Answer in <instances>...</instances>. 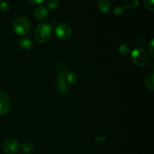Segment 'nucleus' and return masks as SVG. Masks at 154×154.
I'll use <instances>...</instances> for the list:
<instances>
[{
  "label": "nucleus",
  "mask_w": 154,
  "mask_h": 154,
  "mask_svg": "<svg viewBox=\"0 0 154 154\" xmlns=\"http://www.w3.org/2000/svg\"><path fill=\"white\" fill-rule=\"evenodd\" d=\"M52 27L50 24L40 23L36 27L35 31V37L36 41L39 43H46L51 39L52 35Z\"/></svg>",
  "instance_id": "f257e3e1"
},
{
  "label": "nucleus",
  "mask_w": 154,
  "mask_h": 154,
  "mask_svg": "<svg viewBox=\"0 0 154 154\" xmlns=\"http://www.w3.org/2000/svg\"><path fill=\"white\" fill-rule=\"evenodd\" d=\"M32 24L29 20L26 17H19L14 20L13 29L15 33L19 35H25L31 29Z\"/></svg>",
  "instance_id": "f03ea898"
},
{
  "label": "nucleus",
  "mask_w": 154,
  "mask_h": 154,
  "mask_svg": "<svg viewBox=\"0 0 154 154\" xmlns=\"http://www.w3.org/2000/svg\"><path fill=\"white\" fill-rule=\"evenodd\" d=\"M131 57H132V62L139 67L145 66L149 62L148 54L145 52L143 49L137 48L135 49L131 53Z\"/></svg>",
  "instance_id": "7ed1b4c3"
},
{
  "label": "nucleus",
  "mask_w": 154,
  "mask_h": 154,
  "mask_svg": "<svg viewBox=\"0 0 154 154\" xmlns=\"http://www.w3.org/2000/svg\"><path fill=\"white\" fill-rule=\"evenodd\" d=\"M2 148L3 151L7 154H16L19 152L20 145L16 139L9 138L3 141L2 144Z\"/></svg>",
  "instance_id": "20e7f679"
},
{
  "label": "nucleus",
  "mask_w": 154,
  "mask_h": 154,
  "mask_svg": "<svg viewBox=\"0 0 154 154\" xmlns=\"http://www.w3.org/2000/svg\"><path fill=\"white\" fill-rule=\"evenodd\" d=\"M72 29L66 23H60L56 28V35L62 40H68L72 36Z\"/></svg>",
  "instance_id": "39448f33"
},
{
  "label": "nucleus",
  "mask_w": 154,
  "mask_h": 154,
  "mask_svg": "<svg viewBox=\"0 0 154 154\" xmlns=\"http://www.w3.org/2000/svg\"><path fill=\"white\" fill-rule=\"evenodd\" d=\"M11 108V102L8 96L3 92H0V115L7 114Z\"/></svg>",
  "instance_id": "423d86ee"
},
{
  "label": "nucleus",
  "mask_w": 154,
  "mask_h": 154,
  "mask_svg": "<svg viewBox=\"0 0 154 154\" xmlns=\"http://www.w3.org/2000/svg\"><path fill=\"white\" fill-rule=\"evenodd\" d=\"M49 12L48 8L44 5H39L35 9L34 15L35 17L39 21H43L48 18Z\"/></svg>",
  "instance_id": "0eeeda50"
},
{
  "label": "nucleus",
  "mask_w": 154,
  "mask_h": 154,
  "mask_svg": "<svg viewBox=\"0 0 154 154\" xmlns=\"http://www.w3.org/2000/svg\"><path fill=\"white\" fill-rule=\"evenodd\" d=\"M111 2L109 0H99L98 2V8L101 12L104 14L108 13L111 9Z\"/></svg>",
  "instance_id": "6e6552de"
},
{
  "label": "nucleus",
  "mask_w": 154,
  "mask_h": 154,
  "mask_svg": "<svg viewBox=\"0 0 154 154\" xmlns=\"http://www.w3.org/2000/svg\"><path fill=\"white\" fill-rule=\"evenodd\" d=\"M20 48L23 51H29L32 47V43L31 40L27 38H22L19 42Z\"/></svg>",
  "instance_id": "1a4fd4ad"
},
{
  "label": "nucleus",
  "mask_w": 154,
  "mask_h": 154,
  "mask_svg": "<svg viewBox=\"0 0 154 154\" xmlns=\"http://www.w3.org/2000/svg\"><path fill=\"white\" fill-rule=\"evenodd\" d=\"M154 75L153 73H150L145 78V86L148 90L153 91L154 90V81H153Z\"/></svg>",
  "instance_id": "9d476101"
},
{
  "label": "nucleus",
  "mask_w": 154,
  "mask_h": 154,
  "mask_svg": "<svg viewBox=\"0 0 154 154\" xmlns=\"http://www.w3.org/2000/svg\"><path fill=\"white\" fill-rule=\"evenodd\" d=\"M138 5V0H124L123 2V8L133 9Z\"/></svg>",
  "instance_id": "9b49d317"
},
{
  "label": "nucleus",
  "mask_w": 154,
  "mask_h": 154,
  "mask_svg": "<svg viewBox=\"0 0 154 154\" xmlns=\"http://www.w3.org/2000/svg\"><path fill=\"white\" fill-rule=\"evenodd\" d=\"M58 85H59V90L63 93H65L68 90V86L66 83V79L65 77L60 76L58 79Z\"/></svg>",
  "instance_id": "f8f14e48"
},
{
  "label": "nucleus",
  "mask_w": 154,
  "mask_h": 154,
  "mask_svg": "<svg viewBox=\"0 0 154 154\" xmlns=\"http://www.w3.org/2000/svg\"><path fill=\"white\" fill-rule=\"evenodd\" d=\"M21 149H22V150L24 153H29L32 152V150H34V146H33L32 143L30 142V141H26V142H24L22 144Z\"/></svg>",
  "instance_id": "ddd939ff"
},
{
  "label": "nucleus",
  "mask_w": 154,
  "mask_h": 154,
  "mask_svg": "<svg viewBox=\"0 0 154 154\" xmlns=\"http://www.w3.org/2000/svg\"><path fill=\"white\" fill-rule=\"evenodd\" d=\"M118 51L120 55L126 57L130 54V48L126 45H122L118 48Z\"/></svg>",
  "instance_id": "4468645a"
},
{
  "label": "nucleus",
  "mask_w": 154,
  "mask_h": 154,
  "mask_svg": "<svg viewBox=\"0 0 154 154\" xmlns=\"http://www.w3.org/2000/svg\"><path fill=\"white\" fill-rule=\"evenodd\" d=\"M48 7L51 9H56L59 6L58 0H46Z\"/></svg>",
  "instance_id": "2eb2a0df"
},
{
  "label": "nucleus",
  "mask_w": 154,
  "mask_h": 154,
  "mask_svg": "<svg viewBox=\"0 0 154 154\" xmlns=\"http://www.w3.org/2000/svg\"><path fill=\"white\" fill-rule=\"evenodd\" d=\"M144 5L146 9L150 11H153L154 10L153 0H144Z\"/></svg>",
  "instance_id": "dca6fc26"
},
{
  "label": "nucleus",
  "mask_w": 154,
  "mask_h": 154,
  "mask_svg": "<svg viewBox=\"0 0 154 154\" xmlns=\"http://www.w3.org/2000/svg\"><path fill=\"white\" fill-rule=\"evenodd\" d=\"M67 81L70 84H74V83H75L78 81V75L75 73H74V72H71V73L68 75Z\"/></svg>",
  "instance_id": "f3484780"
},
{
  "label": "nucleus",
  "mask_w": 154,
  "mask_h": 154,
  "mask_svg": "<svg viewBox=\"0 0 154 154\" xmlns=\"http://www.w3.org/2000/svg\"><path fill=\"white\" fill-rule=\"evenodd\" d=\"M9 8H10V7H9L8 3L4 1L0 2V12L5 13V12H7L9 10Z\"/></svg>",
  "instance_id": "a211bd4d"
},
{
  "label": "nucleus",
  "mask_w": 154,
  "mask_h": 154,
  "mask_svg": "<svg viewBox=\"0 0 154 154\" xmlns=\"http://www.w3.org/2000/svg\"><path fill=\"white\" fill-rule=\"evenodd\" d=\"M124 11L123 6H117L115 8V9L114 10V13L115 15H120Z\"/></svg>",
  "instance_id": "6ab92c4d"
},
{
  "label": "nucleus",
  "mask_w": 154,
  "mask_h": 154,
  "mask_svg": "<svg viewBox=\"0 0 154 154\" xmlns=\"http://www.w3.org/2000/svg\"><path fill=\"white\" fill-rule=\"evenodd\" d=\"M153 40H151V42H150V43L148 44V51L149 53H150V56H151L152 58H153Z\"/></svg>",
  "instance_id": "aec40b11"
},
{
  "label": "nucleus",
  "mask_w": 154,
  "mask_h": 154,
  "mask_svg": "<svg viewBox=\"0 0 154 154\" xmlns=\"http://www.w3.org/2000/svg\"><path fill=\"white\" fill-rule=\"evenodd\" d=\"M32 4L33 5H39L44 2V0H29Z\"/></svg>",
  "instance_id": "412c9836"
},
{
  "label": "nucleus",
  "mask_w": 154,
  "mask_h": 154,
  "mask_svg": "<svg viewBox=\"0 0 154 154\" xmlns=\"http://www.w3.org/2000/svg\"><path fill=\"white\" fill-rule=\"evenodd\" d=\"M138 40L141 41V42H138V45H140V46L144 47V45H145V41H144V39H142V38H139V39H138Z\"/></svg>",
  "instance_id": "4be33fe9"
}]
</instances>
